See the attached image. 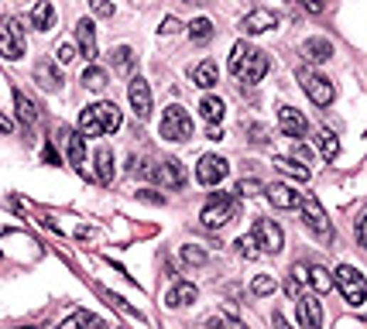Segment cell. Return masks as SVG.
<instances>
[{"label":"cell","mask_w":367,"mask_h":329,"mask_svg":"<svg viewBox=\"0 0 367 329\" xmlns=\"http://www.w3.org/2000/svg\"><path fill=\"white\" fill-rule=\"evenodd\" d=\"M292 155L299 158V161H309V158H312V151H309V148H306V144H295V151H292Z\"/></svg>","instance_id":"46"},{"label":"cell","mask_w":367,"mask_h":329,"mask_svg":"<svg viewBox=\"0 0 367 329\" xmlns=\"http://www.w3.org/2000/svg\"><path fill=\"white\" fill-rule=\"evenodd\" d=\"M233 216H237V203H233L230 195L213 193L210 203H206V210L199 213V220H203V227H206V230H223Z\"/></svg>","instance_id":"2"},{"label":"cell","mask_w":367,"mask_h":329,"mask_svg":"<svg viewBox=\"0 0 367 329\" xmlns=\"http://www.w3.org/2000/svg\"><path fill=\"white\" fill-rule=\"evenodd\" d=\"M158 131H161L165 141H189V137H193V117L186 114L179 103H172V107H165Z\"/></svg>","instance_id":"5"},{"label":"cell","mask_w":367,"mask_h":329,"mask_svg":"<svg viewBox=\"0 0 367 329\" xmlns=\"http://www.w3.org/2000/svg\"><path fill=\"white\" fill-rule=\"evenodd\" d=\"M137 199H144V203H155V206H161V203H165V195H155L151 189H141V193H137Z\"/></svg>","instance_id":"43"},{"label":"cell","mask_w":367,"mask_h":329,"mask_svg":"<svg viewBox=\"0 0 367 329\" xmlns=\"http://www.w3.org/2000/svg\"><path fill=\"white\" fill-rule=\"evenodd\" d=\"M127 99H131V110H134L137 120H148V117H151V86H148L141 76L131 79V86H127Z\"/></svg>","instance_id":"13"},{"label":"cell","mask_w":367,"mask_h":329,"mask_svg":"<svg viewBox=\"0 0 367 329\" xmlns=\"http://www.w3.org/2000/svg\"><path fill=\"white\" fill-rule=\"evenodd\" d=\"M265 193H268V203L275 210H299V206H302V195L295 193L292 185H285V182H275Z\"/></svg>","instance_id":"16"},{"label":"cell","mask_w":367,"mask_h":329,"mask_svg":"<svg viewBox=\"0 0 367 329\" xmlns=\"http://www.w3.org/2000/svg\"><path fill=\"white\" fill-rule=\"evenodd\" d=\"M302 220H306V227H309L319 240H326V244H333V237H336V230H333V223H329L326 210H323V203L316 199V195H302Z\"/></svg>","instance_id":"4"},{"label":"cell","mask_w":367,"mask_h":329,"mask_svg":"<svg viewBox=\"0 0 367 329\" xmlns=\"http://www.w3.org/2000/svg\"><path fill=\"white\" fill-rule=\"evenodd\" d=\"M309 285L319 295H329V291L336 288V274H329L326 268H309Z\"/></svg>","instance_id":"25"},{"label":"cell","mask_w":367,"mask_h":329,"mask_svg":"<svg viewBox=\"0 0 367 329\" xmlns=\"http://www.w3.org/2000/svg\"><path fill=\"white\" fill-rule=\"evenodd\" d=\"M179 257H182L189 268H203V264L210 261V254L203 251L199 244H186V247H179Z\"/></svg>","instance_id":"29"},{"label":"cell","mask_w":367,"mask_h":329,"mask_svg":"<svg viewBox=\"0 0 367 329\" xmlns=\"http://www.w3.org/2000/svg\"><path fill=\"white\" fill-rule=\"evenodd\" d=\"M233 247H237V254H240V257H248V261H254V257H261V244H257V237H240V240H237V244H233Z\"/></svg>","instance_id":"36"},{"label":"cell","mask_w":367,"mask_h":329,"mask_svg":"<svg viewBox=\"0 0 367 329\" xmlns=\"http://www.w3.org/2000/svg\"><path fill=\"white\" fill-rule=\"evenodd\" d=\"M90 7H93L97 18H114V4L110 0H90Z\"/></svg>","instance_id":"40"},{"label":"cell","mask_w":367,"mask_h":329,"mask_svg":"<svg viewBox=\"0 0 367 329\" xmlns=\"http://www.w3.org/2000/svg\"><path fill=\"white\" fill-rule=\"evenodd\" d=\"M199 114L206 117L210 124H216V120H223V114H227V103L220 97H203L199 99Z\"/></svg>","instance_id":"26"},{"label":"cell","mask_w":367,"mask_h":329,"mask_svg":"<svg viewBox=\"0 0 367 329\" xmlns=\"http://www.w3.org/2000/svg\"><path fill=\"white\" fill-rule=\"evenodd\" d=\"M31 28H38V31L55 28V7H52L48 0H38V4L31 7Z\"/></svg>","instance_id":"22"},{"label":"cell","mask_w":367,"mask_h":329,"mask_svg":"<svg viewBox=\"0 0 367 329\" xmlns=\"http://www.w3.org/2000/svg\"><path fill=\"white\" fill-rule=\"evenodd\" d=\"M316 144H319V151H323L326 161H333V158L340 155V137L333 134V131H319V134H316Z\"/></svg>","instance_id":"28"},{"label":"cell","mask_w":367,"mask_h":329,"mask_svg":"<svg viewBox=\"0 0 367 329\" xmlns=\"http://www.w3.org/2000/svg\"><path fill=\"white\" fill-rule=\"evenodd\" d=\"M261 189H265V185H261L257 178H240V182H237V195H240V199H251V195H257Z\"/></svg>","instance_id":"38"},{"label":"cell","mask_w":367,"mask_h":329,"mask_svg":"<svg viewBox=\"0 0 367 329\" xmlns=\"http://www.w3.org/2000/svg\"><path fill=\"white\" fill-rule=\"evenodd\" d=\"M295 319H299V326L319 329L323 326V302L316 295H299L295 298Z\"/></svg>","instance_id":"11"},{"label":"cell","mask_w":367,"mask_h":329,"mask_svg":"<svg viewBox=\"0 0 367 329\" xmlns=\"http://www.w3.org/2000/svg\"><path fill=\"white\" fill-rule=\"evenodd\" d=\"M357 240H361V244L367 247V216L361 220V223H357Z\"/></svg>","instance_id":"47"},{"label":"cell","mask_w":367,"mask_h":329,"mask_svg":"<svg viewBox=\"0 0 367 329\" xmlns=\"http://www.w3.org/2000/svg\"><path fill=\"white\" fill-rule=\"evenodd\" d=\"M83 86H86L90 93H100V90L107 86V72H103L100 65H90V69L83 72Z\"/></svg>","instance_id":"34"},{"label":"cell","mask_w":367,"mask_h":329,"mask_svg":"<svg viewBox=\"0 0 367 329\" xmlns=\"http://www.w3.org/2000/svg\"><path fill=\"white\" fill-rule=\"evenodd\" d=\"M97 178L100 182H110V178H114V151H110V148H100L97 151Z\"/></svg>","instance_id":"32"},{"label":"cell","mask_w":367,"mask_h":329,"mask_svg":"<svg viewBox=\"0 0 367 329\" xmlns=\"http://www.w3.org/2000/svg\"><path fill=\"white\" fill-rule=\"evenodd\" d=\"M254 237H257V244H261V251L265 254H278L285 247V233L282 227L275 223V220H254Z\"/></svg>","instance_id":"9"},{"label":"cell","mask_w":367,"mask_h":329,"mask_svg":"<svg viewBox=\"0 0 367 329\" xmlns=\"http://www.w3.org/2000/svg\"><path fill=\"white\" fill-rule=\"evenodd\" d=\"M31 76H35V82H38L45 93H58L62 90V69L55 65V58H38Z\"/></svg>","instance_id":"14"},{"label":"cell","mask_w":367,"mask_h":329,"mask_svg":"<svg viewBox=\"0 0 367 329\" xmlns=\"http://www.w3.org/2000/svg\"><path fill=\"white\" fill-rule=\"evenodd\" d=\"M302 58H306V62H312V65H323V62H329V58H333V41H329V38L302 41Z\"/></svg>","instance_id":"18"},{"label":"cell","mask_w":367,"mask_h":329,"mask_svg":"<svg viewBox=\"0 0 367 329\" xmlns=\"http://www.w3.org/2000/svg\"><path fill=\"white\" fill-rule=\"evenodd\" d=\"M76 45H58V62H62V65H69V62H76Z\"/></svg>","instance_id":"41"},{"label":"cell","mask_w":367,"mask_h":329,"mask_svg":"<svg viewBox=\"0 0 367 329\" xmlns=\"http://www.w3.org/2000/svg\"><path fill=\"white\" fill-rule=\"evenodd\" d=\"M336 288H340V295L347 298L350 306H364V298H367V278L357 271V268L340 264V268H336Z\"/></svg>","instance_id":"6"},{"label":"cell","mask_w":367,"mask_h":329,"mask_svg":"<svg viewBox=\"0 0 367 329\" xmlns=\"http://www.w3.org/2000/svg\"><path fill=\"white\" fill-rule=\"evenodd\" d=\"M292 278H295V281H299V278L309 281V268H306V264H292Z\"/></svg>","instance_id":"45"},{"label":"cell","mask_w":367,"mask_h":329,"mask_svg":"<svg viewBox=\"0 0 367 329\" xmlns=\"http://www.w3.org/2000/svg\"><path fill=\"white\" fill-rule=\"evenodd\" d=\"M299 86L309 93V99L316 107H329L333 97H336V86L326 76H319L316 69H309V65H299Z\"/></svg>","instance_id":"3"},{"label":"cell","mask_w":367,"mask_h":329,"mask_svg":"<svg viewBox=\"0 0 367 329\" xmlns=\"http://www.w3.org/2000/svg\"><path fill=\"white\" fill-rule=\"evenodd\" d=\"M158 31H161V35H175V31H182V24H179V18H165Z\"/></svg>","instance_id":"42"},{"label":"cell","mask_w":367,"mask_h":329,"mask_svg":"<svg viewBox=\"0 0 367 329\" xmlns=\"http://www.w3.org/2000/svg\"><path fill=\"white\" fill-rule=\"evenodd\" d=\"M0 52L7 62H18L24 55V28H21L18 18H7L4 28H0Z\"/></svg>","instance_id":"7"},{"label":"cell","mask_w":367,"mask_h":329,"mask_svg":"<svg viewBox=\"0 0 367 329\" xmlns=\"http://www.w3.org/2000/svg\"><path fill=\"white\" fill-rule=\"evenodd\" d=\"M275 288H278V285H275V278H271V274H257V278L251 281V291H254V295H271Z\"/></svg>","instance_id":"37"},{"label":"cell","mask_w":367,"mask_h":329,"mask_svg":"<svg viewBox=\"0 0 367 329\" xmlns=\"http://www.w3.org/2000/svg\"><path fill=\"white\" fill-rule=\"evenodd\" d=\"M196 298H199V288H196L193 281H179V285L165 295V306H169V309H186V306H193Z\"/></svg>","instance_id":"19"},{"label":"cell","mask_w":367,"mask_h":329,"mask_svg":"<svg viewBox=\"0 0 367 329\" xmlns=\"http://www.w3.org/2000/svg\"><path fill=\"white\" fill-rule=\"evenodd\" d=\"M62 134H65V148H69V161L83 168V161H86V134L83 131H69V127H58Z\"/></svg>","instance_id":"20"},{"label":"cell","mask_w":367,"mask_h":329,"mask_svg":"<svg viewBox=\"0 0 367 329\" xmlns=\"http://www.w3.org/2000/svg\"><path fill=\"white\" fill-rule=\"evenodd\" d=\"M79 131L86 137H100V134H107L103 131V124H100V117H97V110L93 107H86L83 114H79Z\"/></svg>","instance_id":"27"},{"label":"cell","mask_w":367,"mask_h":329,"mask_svg":"<svg viewBox=\"0 0 367 329\" xmlns=\"http://www.w3.org/2000/svg\"><path fill=\"white\" fill-rule=\"evenodd\" d=\"M193 82L199 90H213L216 82H220V72H216V62L213 58H203L199 65L193 69Z\"/></svg>","instance_id":"21"},{"label":"cell","mask_w":367,"mask_h":329,"mask_svg":"<svg viewBox=\"0 0 367 329\" xmlns=\"http://www.w3.org/2000/svg\"><path fill=\"white\" fill-rule=\"evenodd\" d=\"M244 131H248V134H251V141L254 144H265V141H268V127H265V124H254V120H244Z\"/></svg>","instance_id":"39"},{"label":"cell","mask_w":367,"mask_h":329,"mask_svg":"<svg viewBox=\"0 0 367 329\" xmlns=\"http://www.w3.org/2000/svg\"><path fill=\"white\" fill-rule=\"evenodd\" d=\"M110 62H114L117 72H131V65H134V52H131L127 45H117L114 52H110Z\"/></svg>","instance_id":"33"},{"label":"cell","mask_w":367,"mask_h":329,"mask_svg":"<svg viewBox=\"0 0 367 329\" xmlns=\"http://www.w3.org/2000/svg\"><path fill=\"white\" fill-rule=\"evenodd\" d=\"M186 4H210V0H186Z\"/></svg>","instance_id":"50"},{"label":"cell","mask_w":367,"mask_h":329,"mask_svg":"<svg viewBox=\"0 0 367 329\" xmlns=\"http://www.w3.org/2000/svg\"><path fill=\"white\" fill-rule=\"evenodd\" d=\"M268 55L261 52V48H254V45H248V41H237L230 52V72L240 82H248V86H254V82H261L265 79V72H268Z\"/></svg>","instance_id":"1"},{"label":"cell","mask_w":367,"mask_h":329,"mask_svg":"<svg viewBox=\"0 0 367 329\" xmlns=\"http://www.w3.org/2000/svg\"><path fill=\"white\" fill-rule=\"evenodd\" d=\"M213 31H216V28H213L210 18H196L193 24H189V38H193L196 45H206V41L213 38Z\"/></svg>","instance_id":"30"},{"label":"cell","mask_w":367,"mask_h":329,"mask_svg":"<svg viewBox=\"0 0 367 329\" xmlns=\"http://www.w3.org/2000/svg\"><path fill=\"white\" fill-rule=\"evenodd\" d=\"M271 28H278V14L268 11V7H254V11H248L244 21H240V31H244V35H265Z\"/></svg>","instance_id":"12"},{"label":"cell","mask_w":367,"mask_h":329,"mask_svg":"<svg viewBox=\"0 0 367 329\" xmlns=\"http://www.w3.org/2000/svg\"><path fill=\"white\" fill-rule=\"evenodd\" d=\"M210 141H223V127H210Z\"/></svg>","instance_id":"49"},{"label":"cell","mask_w":367,"mask_h":329,"mask_svg":"<svg viewBox=\"0 0 367 329\" xmlns=\"http://www.w3.org/2000/svg\"><path fill=\"white\" fill-rule=\"evenodd\" d=\"M151 178L161 182L165 189H182V185H186V168H182V161H179V158H165V161H155Z\"/></svg>","instance_id":"10"},{"label":"cell","mask_w":367,"mask_h":329,"mask_svg":"<svg viewBox=\"0 0 367 329\" xmlns=\"http://www.w3.org/2000/svg\"><path fill=\"white\" fill-rule=\"evenodd\" d=\"M93 110H97L100 124H103V131H107V134L117 131V127L124 124V117H120V107H117V103H93Z\"/></svg>","instance_id":"23"},{"label":"cell","mask_w":367,"mask_h":329,"mask_svg":"<svg viewBox=\"0 0 367 329\" xmlns=\"http://www.w3.org/2000/svg\"><path fill=\"white\" fill-rule=\"evenodd\" d=\"M227 175H230V161L220 155H203L199 165H196V178H199L203 185H220Z\"/></svg>","instance_id":"8"},{"label":"cell","mask_w":367,"mask_h":329,"mask_svg":"<svg viewBox=\"0 0 367 329\" xmlns=\"http://www.w3.org/2000/svg\"><path fill=\"white\" fill-rule=\"evenodd\" d=\"M14 107H18V117L24 120V124H35V120H38V107L24 97L21 90H14Z\"/></svg>","instance_id":"31"},{"label":"cell","mask_w":367,"mask_h":329,"mask_svg":"<svg viewBox=\"0 0 367 329\" xmlns=\"http://www.w3.org/2000/svg\"><path fill=\"white\" fill-rule=\"evenodd\" d=\"M79 326H103V319H100V315H93V312H76V315H69V319H65V323H62V326L58 329H79Z\"/></svg>","instance_id":"35"},{"label":"cell","mask_w":367,"mask_h":329,"mask_svg":"<svg viewBox=\"0 0 367 329\" xmlns=\"http://www.w3.org/2000/svg\"><path fill=\"white\" fill-rule=\"evenodd\" d=\"M299 4H302V7H306V11H309V14H319V11H323V7H326V4H323V0H299Z\"/></svg>","instance_id":"44"},{"label":"cell","mask_w":367,"mask_h":329,"mask_svg":"<svg viewBox=\"0 0 367 329\" xmlns=\"http://www.w3.org/2000/svg\"><path fill=\"white\" fill-rule=\"evenodd\" d=\"M76 41H79V48H83V58H97V28H93V21L90 18H83L76 21Z\"/></svg>","instance_id":"17"},{"label":"cell","mask_w":367,"mask_h":329,"mask_svg":"<svg viewBox=\"0 0 367 329\" xmlns=\"http://www.w3.org/2000/svg\"><path fill=\"white\" fill-rule=\"evenodd\" d=\"M278 131L289 137H302L309 131V120L302 117V110H295V107H282V110H278Z\"/></svg>","instance_id":"15"},{"label":"cell","mask_w":367,"mask_h":329,"mask_svg":"<svg viewBox=\"0 0 367 329\" xmlns=\"http://www.w3.org/2000/svg\"><path fill=\"white\" fill-rule=\"evenodd\" d=\"M45 161H48V165H58V151H55V148H52V144L45 148Z\"/></svg>","instance_id":"48"},{"label":"cell","mask_w":367,"mask_h":329,"mask_svg":"<svg viewBox=\"0 0 367 329\" xmlns=\"http://www.w3.org/2000/svg\"><path fill=\"white\" fill-rule=\"evenodd\" d=\"M275 168L282 175H289V178H295V182H309V168L299 158H275Z\"/></svg>","instance_id":"24"}]
</instances>
